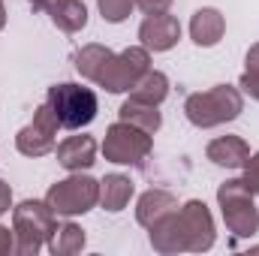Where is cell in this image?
<instances>
[{
    "instance_id": "obj_1",
    "label": "cell",
    "mask_w": 259,
    "mask_h": 256,
    "mask_svg": "<svg viewBox=\"0 0 259 256\" xmlns=\"http://www.w3.org/2000/svg\"><path fill=\"white\" fill-rule=\"evenodd\" d=\"M75 69L97 88H106L109 94H124L133 91L136 81L151 69V52L145 46H130L121 55H115L106 46L91 42L81 52H75Z\"/></svg>"
},
{
    "instance_id": "obj_2",
    "label": "cell",
    "mask_w": 259,
    "mask_h": 256,
    "mask_svg": "<svg viewBox=\"0 0 259 256\" xmlns=\"http://www.w3.org/2000/svg\"><path fill=\"white\" fill-rule=\"evenodd\" d=\"M151 247L157 253H205L214 247V217L202 199L178 205L151 229Z\"/></svg>"
},
{
    "instance_id": "obj_3",
    "label": "cell",
    "mask_w": 259,
    "mask_h": 256,
    "mask_svg": "<svg viewBox=\"0 0 259 256\" xmlns=\"http://www.w3.org/2000/svg\"><path fill=\"white\" fill-rule=\"evenodd\" d=\"M244 112V94L235 84H214L208 91L190 94L184 103V115L187 121L199 130H211L220 124L235 121Z\"/></svg>"
},
{
    "instance_id": "obj_4",
    "label": "cell",
    "mask_w": 259,
    "mask_h": 256,
    "mask_svg": "<svg viewBox=\"0 0 259 256\" xmlns=\"http://www.w3.org/2000/svg\"><path fill=\"white\" fill-rule=\"evenodd\" d=\"M58 226V214L46 199H24L12 208V232H15V253L36 256L52 238Z\"/></svg>"
},
{
    "instance_id": "obj_5",
    "label": "cell",
    "mask_w": 259,
    "mask_h": 256,
    "mask_svg": "<svg viewBox=\"0 0 259 256\" xmlns=\"http://www.w3.org/2000/svg\"><path fill=\"white\" fill-rule=\"evenodd\" d=\"M217 205H220L226 229L235 238H250L259 232V208L253 202V190L244 184V178L223 181L217 187Z\"/></svg>"
},
{
    "instance_id": "obj_6",
    "label": "cell",
    "mask_w": 259,
    "mask_h": 256,
    "mask_svg": "<svg viewBox=\"0 0 259 256\" xmlns=\"http://www.w3.org/2000/svg\"><path fill=\"white\" fill-rule=\"evenodd\" d=\"M46 103L52 106L55 118L61 121V130L88 127V124L97 118V112H100V103H97L94 88H84V84H78V81H61V84H52Z\"/></svg>"
},
{
    "instance_id": "obj_7",
    "label": "cell",
    "mask_w": 259,
    "mask_h": 256,
    "mask_svg": "<svg viewBox=\"0 0 259 256\" xmlns=\"http://www.w3.org/2000/svg\"><path fill=\"white\" fill-rule=\"evenodd\" d=\"M46 202L58 217H78L100 205V181H94L84 172H72L69 178L52 184L46 193Z\"/></svg>"
},
{
    "instance_id": "obj_8",
    "label": "cell",
    "mask_w": 259,
    "mask_h": 256,
    "mask_svg": "<svg viewBox=\"0 0 259 256\" xmlns=\"http://www.w3.org/2000/svg\"><path fill=\"white\" fill-rule=\"evenodd\" d=\"M154 148V139L151 133L133 127L127 121H118L106 130V139H103V154L109 163H118V166H139L142 160H148Z\"/></svg>"
},
{
    "instance_id": "obj_9",
    "label": "cell",
    "mask_w": 259,
    "mask_h": 256,
    "mask_svg": "<svg viewBox=\"0 0 259 256\" xmlns=\"http://www.w3.org/2000/svg\"><path fill=\"white\" fill-rule=\"evenodd\" d=\"M58 130H61V121L55 118L52 106H49V103L36 106L33 121H30L27 127H21L18 136H15L18 154H24V157H30V160L52 154V151L58 148Z\"/></svg>"
},
{
    "instance_id": "obj_10",
    "label": "cell",
    "mask_w": 259,
    "mask_h": 256,
    "mask_svg": "<svg viewBox=\"0 0 259 256\" xmlns=\"http://www.w3.org/2000/svg\"><path fill=\"white\" fill-rule=\"evenodd\" d=\"M139 39H142L139 46H145L148 52H169L181 39V24L169 12L145 15V21L139 24Z\"/></svg>"
},
{
    "instance_id": "obj_11",
    "label": "cell",
    "mask_w": 259,
    "mask_h": 256,
    "mask_svg": "<svg viewBox=\"0 0 259 256\" xmlns=\"http://www.w3.org/2000/svg\"><path fill=\"white\" fill-rule=\"evenodd\" d=\"M97 148L100 145H97L94 136L78 133V136H66L64 142L55 148V154H58V163L66 172H88L97 163Z\"/></svg>"
},
{
    "instance_id": "obj_12",
    "label": "cell",
    "mask_w": 259,
    "mask_h": 256,
    "mask_svg": "<svg viewBox=\"0 0 259 256\" xmlns=\"http://www.w3.org/2000/svg\"><path fill=\"white\" fill-rule=\"evenodd\" d=\"M205 157L220 169H244V163L250 157V145L241 136H217L208 142Z\"/></svg>"
},
{
    "instance_id": "obj_13",
    "label": "cell",
    "mask_w": 259,
    "mask_h": 256,
    "mask_svg": "<svg viewBox=\"0 0 259 256\" xmlns=\"http://www.w3.org/2000/svg\"><path fill=\"white\" fill-rule=\"evenodd\" d=\"M226 33V18L220 15V9L214 6H202L196 9L190 18V36L199 49H214Z\"/></svg>"
},
{
    "instance_id": "obj_14",
    "label": "cell",
    "mask_w": 259,
    "mask_h": 256,
    "mask_svg": "<svg viewBox=\"0 0 259 256\" xmlns=\"http://www.w3.org/2000/svg\"><path fill=\"white\" fill-rule=\"evenodd\" d=\"M175 208H178V199L169 190H145L136 202V220H139V226L151 229L157 220H163Z\"/></svg>"
},
{
    "instance_id": "obj_15",
    "label": "cell",
    "mask_w": 259,
    "mask_h": 256,
    "mask_svg": "<svg viewBox=\"0 0 259 256\" xmlns=\"http://www.w3.org/2000/svg\"><path fill=\"white\" fill-rule=\"evenodd\" d=\"M133 193H136L133 178H130V175H121V172H112V175H106V178L100 181V205H103L106 211L118 214V211H124L130 205Z\"/></svg>"
},
{
    "instance_id": "obj_16",
    "label": "cell",
    "mask_w": 259,
    "mask_h": 256,
    "mask_svg": "<svg viewBox=\"0 0 259 256\" xmlns=\"http://www.w3.org/2000/svg\"><path fill=\"white\" fill-rule=\"evenodd\" d=\"M118 118H121V121H127V124H133V127L145 130V133H151V136L163 127L160 106H154V103H145V100H136V97H127V100L121 103V109H118Z\"/></svg>"
},
{
    "instance_id": "obj_17",
    "label": "cell",
    "mask_w": 259,
    "mask_h": 256,
    "mask_svg": "<svg viewBox=\"0 0 259 256\" xmlns=\"http://www.w3.org/2000/svg\"><path fill=\"white\" fill-rule=\"evenodd\" d=\"M84 244H88L84 229L66 220V223H58V226H55V232H52V238H49L46 247L55 256H72V253H81Z\"/></svg>"
},
{
    "instance_id": "obj_18",
    "label": "cell",
    "mask_w": 259,
    "mask_h": 256,
    "mask_svg": "<svg viewBox=\"0 0 259 256\" xmlns=\"http://www.w3.org/2000/svg\"><path fill=\"white\" fill-rule=\"evenodd\" d=\"M130 97H136V100H145V103H154V106H160L166 97H169V78L160 72V69H148L139 81H136V88L130 91Z\"/></svg>"
},
{
    "instance_id": "obj_19",
    "label": "cell",
    "mask_w": 259,
    "mask_h": 256,
    "mask_svg": "<svg viewBox=\"0 0 259 256\" xmlns=\"http://www.w3.org/2000/svg\"><path fill=\"white\" fill-rule=\"evenodd\" d=\"M52 21H55V27H61L64 33H78V30H84V24H88V6H84L81 0H66L64 6L52 15Z\"/></svg>"
},
{
    "instance_id": "obj_20",
    "label": "cell",
    "mask_w": 259,
    "mask_h": 256,
    "mask_svg": "<svg viewBox=\"0 0 259 256\" xmlns=\"http://www.w3.org/2000/svg\"><path fill=\"white\" fill-rule=\"evenodd\" d=\"M97 6H100L103 21H109V24H121V21H127L130 12L136 9V0H97Z\"/></svg>"
},
{
    "instance_id": "obj_21",
    "label": "cell",
    "mask_w": 259,
    "mask_h": 256,
    "mask_svg": "<svg viewBox=\"0 0 259 256\" xmlns=\"http://www.w3.org/2000/svg\"><path fill=\"white\" fill-rule=\"evenodd\" d=\"M244 184L253 190V196H259V151L250 154L244 163Z\"/></svg>"
},
{
    "instance_id": "obj_22",
    "label": "cell",
    "mask_w": 259,
    "mask_h": 256,
    "mask_svg": "<svg viewBox=\"0 0 259 256\" xmlns=\"http://www.w3.org/2000/svg\"><path fill=\"white\" fill-rule=\"evenodd\" d=\"M238 88H241V94H247L250 100L259 103V75L256 72H247V69H244V75L238 78Z\"/></svg>"
},
{
    "instance_id": "obj_23",
    "label": "cell",
    "mask_w": 259,
    "mask_h": 256,
    "mask_svg": "<svg viewBox=\"0 0 259 256\" xmlns=\"http://www.w3.org/2000/svg\"><path fill=\"white\" fill-rule=\"evenodd\" d=\"M136 6H139L145 15H157V12H169L172 0H136Z\"/></svg>"
},
{
    "instance_id": "obj_24",
    "label": "cell",
    "mask_w": 259,
    "mask_h": 256,
    "mask_svg": "<svg viewBox=\"0 0 259 256\" xmlns=\"http://www.w3.org/2000/svg\"><path fill=\"white\" fill-rule=\"evenodd\" d=\"M27 3H30L36 12H49V15H55V12L64 6L66 0H27Z\"/></svg>"
},
{
    "instance_id": "obj_25",
    "label": "cell",
    "mask_w": 259,
    "mask_h": 256,
    "mask_svg": "<svg viewBox=\"0 0 259 256\" xmlns=\"http://www.w3.org/2000/svg\"><path fill=\"white\" fill-rule=\"evenodd\" d=\"M0 253H15V232L0 226Z\"/></svg>"
},
{
    "instance_id": "obj_26",
    "label": "cell",
    "mask_w": 259,
    "mask_h": 256,
    "mask_svg": "<svg viewBox=\"0 0 259 256\" xmlns=\"http://www.w3.org/2000/svg\"><path fill=\"white\" fill-rule=\"evenodd\" d=\"M244 66H247V72H256V75H259V42H256V46H250V49H247V58H244Z\"/></svg>"
},
{
    "instance_id": "obj_27",
    "label": "cell",
    "mask_w": 259,
    "mask_h": 256,
    "mask_svg": "<svg viewBox=\"0 0 259 256\" xmlns=\"http://www.w3.org/2000/svg\"><path fill=\"white\" fill-rule=\"evenodd\" d=\"M6 27V6H3V0H0V30Z\"/></svg>"
},
{
    "instance_id": "obj_28",
    "label": "cell",
    "mask_w": 259,
    "mask_h": 256,
    "mask_svg": "<svg viewBox=\"0 0 259 256\" xmlns=\"http://www.w3.org/2000/svg\"><path fill=\"white\" fill-rule=\"evenodd\" d=\"M0 217H3V211H0Z\"/></svg>"
}]
</instances>
